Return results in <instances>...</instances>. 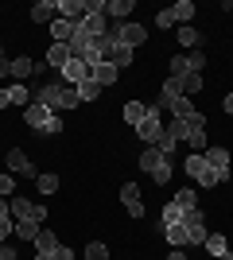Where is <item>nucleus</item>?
I'll return each mask as SVG.
<instances>
[{
  "mask_svg": "<svg viewBox=\"0 0 233 260\" xmlns=\"http://www.w3.org/2000/svg\"><path fill=\"white\" fill-rule=\"evenodd\" d=\"M35 105H47L51 113L55 109H78V89L74 86H62V82H43V86L35 89Z\"/></svg>",
  "mask_w": 233,
  "mask_h": 260,
  "instance_id": "f257e3e1",
  "label": "nucleus"
},
{
  "mask_svg": "<svg viewBox=\"0 0 233 260\" xmlns=\"http://www.w3.org/2000/svg\"><path fill=\"white\" fill-rule=\"evenodd\" d=\"M23 120H27V128H35L39 136H58V132H62V117L51 113L47 105H35V101L23 109Z\"/></svg>",
  "mask_w": 233,
  "mask_h": 260,
  "instance_id": "f03ea898",
  "label": "nucleus"
},
{
  "mask_svg": "<svg viewBox=\"0 0 233 260\" xmlns=\"http://www.w3.org/2000/svg\"><path fill=\"white\" fill-rule=\"evenodd\" d=\"M140 167L152 175V183H159V186L171 183V159H167L159 148H144V155H140Z\"/></svg>",
  "mask_w": 233,
  "mask_h": 260,
  "instance_id": "7ed1b4c3",
  "label": "nucleus"
},
{
  "mask_svg": "<svg viewBox=\"0 0 233 260\" xmlns=\"http://www.w3.org/2000/svg\"><path fill=\"white\" fill-rule=\"evenodd\" d=\"M136 136H140L148 148L159 144V136H163V109H159V105H148V117L136 124Z\"/></svg>",
  "mask_w": 233,
  "mask_h": 260,
  "instance_id": "20e7f679",
  "label": "nucleus"
},
{
  "mask_svg": "<svg viewBox=\"0 0 233 260\" xmlns=\"http://www.w3.org/2000/svg\"><path fill=\"white\" fill-rule=\"evenodd\" d=\"M183 171H187V175H190V179H194L198 186H218V183H222V175L214 171L210 163H206V155H198V152H194L187 163H183Z\"/></svg>",
  "mask_w": 233,
  "mask_h": 260,
  "instance_id": "39448f33",
  "label": "nucleus"
},
{
  "mask_svg": "<svg viewBox=\"0 0 233 260\" xmlns=\"http://www.w3.org/2000/svg\"><path fill=\"white\" fill-rule=\"evenodd\" d=\"M8 206H12V221H39V225L47 221V206L31 202V198H8Z\"/></svg>",
  "mask_w": 233,
  "mask_h": 260,
  "instance_id": "423d86ee",
  "label": "nucleus"
},
{
  "mask_svg": "<svg viewBox=\"0 0 233 260\" xmlns=\"http://www.w3.org/2000/svg\"><path fill=\"white\" fill-rule=\"evenodd\" d=\"M179 225L187 229V245H202V241L210 237V229H206V217H202V210H187V217H183Z\"/></svg>",
  "mask_w": 233,
  "mask_h": 260,
  "instance_id": "0eeeda50",
  "label": "nucleus"
},
{
  "mask_svg": "<svg viewBox=\"0 0 233 260\" xmlns=\"http://www.w3.org/2000/svg\"><path fill=\"white\" fill-rule=\"evenodd\" d=\"M109 31L117 35L124 47H132V51L148 39V27H144V23H109Z\"/></svg>",
  "mask_w": 233,
  "mask_h": 260,
  "instance_id": "6e6552de",
  "label": "nucleus"
},
{
  "mask_svg": "<svg viewBox=\"0 0 233 260\" xmlns=\"http://www.w3.org/2000/svg\"><path fill=\"white\" fill-rule=\"evenodd\" d=\"M121 202H124V210H128V217H144V198H140V186L136 183L121 186Z\"/></svg>",
  "mask_w": 233,
  "mask_h": 260,
  "instance_id": "1a4fd4ad",
  "label": "nucleus"
},
{
  "mask_svg": "<svg viewBox=\"0 0 233 260\" xmlns=\"http://www.w3.org/2000/svg\"><path fill=\"white\" fill-rule=\"evenodd\" d=\"M8 171L20 175V179H39V171L31 167V159H27L20 148H12V152H8Z\"/></svg>",
  "mask_w": 233,
  "mask_h": 260,
  "instance_id": "9d476101",
  "label": "nucleus"
},
{
  "mask_svg": "<svg viewBox=\"0 0 233 260\" xmlns=\"http://www.w3.org/2000/svg\"><path fill=\"white\" fill-rule=\"evenodd\" d=\"M206 163H210L214 171L222 175V183H229V175H233V167H229V152H225V148H206Z\"/></svg>",
  "mask_w": 233,
  "mask_h": 260,
  "instance_id": "9b49d317",
  "label": "nucleus"
},
{
  "mask_svg": "<svg viewBox=\"0 0 233 260\" xmlns=\"http://www.w3.org/2000/svg\"><path fill=\"white\" fill-rule=\"evenodd\" d=\"M86 78H93V66H86V62H78V58H70L66 70H62V86H82Z\"/></svg>",
  "mask_w": 233,
  "mask_h": 260,
  "instance_id": "f8f14e48",
  "label": "nucleus"
},
{
  "mask_svg": "<svg viewBox=\"0 0 233 260\" xmlns=\"http://www.w3.org/2000/svg\"><path fill=\"white\" fill-rule=\"evenodd\" d=\"M70 62V47L66 43H51L47 47V70H55V74H62Z\"/></svg>",
  "mask_w": 233,
  "mask_h": 260,
  "instance_id": "ddd939ff",
  "label": "nucleus"
},
{
  "mask_svg": "<svg viewBox=\"0 0 233 260\" xmlns=\"http://www.w3.org/2000/svg\"><path fill=\"white\" fill-rule=\"evenodd\" d=\"M58 20L82 23L86 20V0H58Z\"/></svg>",
  "mask_w": 233,
  "mask_h": 260,
  "instance_id": "4468645a",
  "label": "nucleus"
},
{
  "mask_svg": "<svg viewBox=\"0 0 233 260\" xmlns=\"http://www.w3.org/2000/svg\"><path fill=\"white\" fill-rule=\"evenodd\" d=\"M31 20L35 23H55L58 20V0H39L31 8Z\"/></svg>",
  "mask_w": 233,
  "mask_h": 260,
  "instance_id": "2eb2a0df",
  "label": "nucleus"
},
{
  "mask_svg": "<svg viewBox=\"0 0 233 260\" xmlns=\"http://www.w3.org/2000/svg\"><path fill=\"white\" fill-rule=\"evenodd\" d=\"M202 249L210 252V256H218V260H233V252H229V245H225L222 233H210V237L202 241Z\"/></svg>",
  "mask_w": 233,
  "mask_h": 260,
  "instance_id": "dca6fc26",
  "label": "nucleus"
},
{
  "mask_svg": "<svg viewBox=\"0 0 233 260\" xmlns=\"http://www.w3.org/2000/svg\"><path fill=\"white\" fill-rule=\"evenodd\" d=\"M117 78H121V70H117L113 62H97V66H93V82H97L101 89H105V86H117Z\"/></svg>",
  "mask_w": 233,
  "mask_h": 260,
  "instance_id": "f3484780",
  "label": "nucleus"
},
{
  "mask_svg": "<svg viewBox=\"0 0 233 260\" xmlns=\"http://www.w3.org/2000/svg\"><path fill=\"white\" fill-rule=\"evenodd\" d=\"M132 8H136L132 0H105V16H109L113 23H121V20H124V16H128Z\"/></svg>",
  "mask_w": 233,
  "mask_h": 260,
  "instance_id": "a211bd4d",
  "label": "nucleus"
},
{
  "mask_svg": "<svg viewBox=\"0 0 233 260\" xmlns=\"http://www.w3.org/2000/svg\"><path fill=\"white\" fill-rule=\"evenodd\" d=\"M121 117H124V124H132V128H136V124L148 117V105H144V101H128V105L121 109Z\"/></svg>",
  "mask_w": 233,
  "mask_h": 260,
  "instance_id": "6ab92c4d",
  "label": "nucleus"
},
{
  "mask_svg": "<svg viewBox=\"0 0 233 260\" xmlns=\"http://www.w3.org/2000/svg\"><path fill=\"white\" fill-rule=\"evenodd\" d=\"M183 217H187V210L179 206V202H167V206H163V214H159V225H179Z\"/></svg>",
  "mask_w": 233,
  "mask_h": 260,
  "instance_id": "aec40b11",
  "label": "nucleus"
},
{
  "mask_svg": "<svg viewBox=\"0 0 233 260\" xmlns=\"http://www.w3.org/2000/svg\"><path fill=\"white\" fill-rule=\"evenodd\" d=\"M8 62H12V78H20V82H23L27 74H35V62L27 58V54H20V58H8Z\"/></svg>",
  "mask_w": 233,
  "mask_h": 260,
  "instance_id": "412c9836",
  "label": "nucleus"
},
{
  "mask_svg": "<svg viewBox=\"0 0 233 260\" xmlns=\"http://www.w3.org/2000/svg\"><path fill=\"white\" fill-rule=\"evenodd\" d=\"M74 89H78V101H82V105H86V101H97V98H101V86L93 82V78H86V82H82V86H74Z\"/></svg>",
  "mask_w": 233,
  "mask_h": 260,
  "instance_id": "4be33fe9",
  "label": "nucleus"
},
{
  "mask_svg": "<svg viewBox=\"0 0 233 260\" xmlns=\"http://www.w3.org/2000/svg\"><path fill=\"white\" fill-rule=\"evenodd\" d=\"M31 245H35V252H55V249H58V241H55V233H51V229H39V237H35Z\"/></svg>",
  "mask_w": 233,
  "mask_h": 260,
  "instance_id": "5701e85b",
  "label": "nucleus"
},
{
  "mask_svg": "<svg viewBox=\"0 0 233 260\" xmlns=\"http://www.w3.org/2000/svg\"><path fill=\"white\" fill-rule=\"evenodd\" d=\"M12 237H20V241H35V237H39V221H16Z\"/></svg>",
  "mask_w": 233,
  "mask_h": 260,
  "instance_id": "b1692460",
  "label": "nucleus"
},
{
  "mask_svg": "<svg viewBox=\"0 0 233 260\" xmlns=\"http://www.w3.org/2000/svg\"><path fill=\"white\" fill-rule=\"evenodd\" d=\"M171 8H175V20L183 23V27L194 20V0H179V4H171Z\"/></svg>",
  "mask_w": 233,
  "mask_h": 260,
  "instance_id": "393cba45",
  "label": "nucleus"
},
{
  "mask_svg": "<svg viewBox=\"0 0 233 260\" xmlns=\"http://www.w3.org/2000/svg\"><path fill=\"white\" fill-rule=\"evenodd\" d=\"M163 237H167V245L183 249V245H187V229L183 225H163Z\"/></svg>",
  "mask_w": 233,
  "mask_h": 260,
  "instance_id": "a878e982",
  "label": "nucleus"
},
{
  "mask_svg": "<svg viewBox=\"0 0 233 260\" xmlns=\"http://www.w3.org/2000/svg\"><path fill=\"white\" fill-rule=\"evenodd\" d=\"M171 202H179V206H183V210H198V194H194L190 186H183V190H179V194L171 198Z\"/></svg>",
  "mask_w": 233,
  "mask_h": 260,
  "instance_id": "bb28decb",
  "label": "nucleus"
},
{
  "mask_svg": "<svg viewBox=\"0 0 233 260\" xmlns=\"http://www.w3.org/2000/svg\"><path fill=\"white\" fill-rule=\"evenodd\" d=\"M86 260H109V245H105V241H89L86 245Z\"/></svg>",
  "mask_w": 233,
  "mask_h": 260,
  "instance_id": "cd10ccee",
  "label": "nucleus"
},
{
  "mask_svg": "<svg viewBox=\"0 0 233 260\" xmlns=\"http://www.w3.org/2000/svg\"><path fill=\"white\" fill-rule=\"evenodd\" d=\"M35 190H39V194H55L58 190V175H39V179H35Z\"/></svg>",
  "mask_w": 233,
  "mask_h": 260,
  "instance_id": "c85d7f7f",
  "label": "nucleus"
},
{
  "mask_svg": "<svg viewBox=\"0 0 233 260\" xmlns=\"http://www.w3.org/2000/svg\"><path fill=\"white\" fill-rule=\"evenodd\" d=\"M179 43H183V47H198V43H202V35L187 23V27H179Z\"/></svg>",
  "mask_w": 233,
  "mask_h": 260,
  "instance_id": "c756f323",
  "label": "nucleus"
},
{
  "mask_svg": "<svg viewBox=\"0 0 233 260\" xmlns=\"http://www.w3.org/2000/svg\"><path fill=\"white\" fill-rule=\"evenodd\" d=\"M187 74H190L187 54H175V58H171V78H187Z\"/></svg>",
  "mask_w": 233,
  "mask_h": 260,
  "instance_id": "7c9ffc66",
  "label": "nucleus"
},
{
  "mask_svg": "<svg viewBox=\"0 0 233 260\" xmlns=\"http://www.w3.org/2000/svg\"><path fill=\"white\" fill-rule=\"evenodd\" d=\"M8 93H12V105H27V101H31V93H27V86H23V82L8 86Z\"/></svg>",
  "mask_w": 233,
  "mask_h": 260,
  "instance_id": "2f4dec72",
  "label": "nucleus"
},
{
  "mask_svg": "<svg viewBox=\"0 0 233 260\" xmlns=\"http://www.w3.org/2000/svg\"><path fill=\"white\" fill-rule=\"evenodd\" d=\"M198 89H202V74H187L183 78V98H194Z\"/></svg>",
  "mask_w": 233,
  "mask_h": 260,
  "instance_id": "473e14b6",
  "label": "nucleus"
},
{
  "mask_svg": "<svg viewBox=\"0 0 233 260\" xmlns=\"http://www.w3.org/2000/svg\"><path fill=\"white\" fill-rule=\"evenodd\" d=\"M175 8H163V12H159V16H155V27H159V31H167V27H175Z\"/></svg>",
  "mask_w": 233,
  "mask_h": 260,
  "instance_id": "72a5a7b5",
  "label": "nucleus"
},
{
  "mask_svg": "<svg viewBox=\"0 0 233 260\" xmlns=\"http://www.w3.org/2000/svg\"><path fill=\"white\" fill-rule=\"evenodd\" d=\"M167 113H171V117H190V113H194V105H190V98H179Z\"/></svg>",
  "mask_w": 233,
  "mask_h": 260,
  "instance_id": "f704fd0d",
  "label": "nucleus"
},
{
  "mask_svg": "<svg viewBox=\"0 0 233 260\" xmlns=\"http://www.w3.org/2000/svg\"><path fill=\"white\" fill-rule=\"evenodd\" d=\"M12 194H16V175H0V198H12Z\"/></svg>",
  "mask_w": 233,
  "mask_h": 260,
  "instance_id": "c9c22d12",
  "label": "nucleus"
},
{
  "mask_svg": "<svg viewBox=\"0 0 233 260\" xmlns=\"http://www.w3.org/2000/svg\"><path fill=\"white\" fill-rule=\"evenodd\" d=\"M187 62H190V74H202V70H206V54H202V51H190Z\"/></svg>",
  "mask_w": 233,
  "mask_h": 260,
  "instance_id": "e433bc0d",
  "label": "nucleus"
},
{
  "mask_svg": "<svg viewBox=\"0 0 233 260\" xmlns=\"http://www.w3.org/2000/svg\"><path fill=\"white\" fill-rule=\"evenodd\" d=\"M175 144H179L175 136H171V132H163V136H159V144H155V148H159V152H163L167 159H171V152H175Z\"/></svg>",
  "mask_w": 233,
  "mask_h": 260,
  "instance_id": "4c0bfd02",
  "label": "nucleus"
},
{
  "mask_svg": "<svg viewBox=\"0 0 233 260\" xmlns=\"http://www.w3.org/2000/svg\"><path fill=\"white\" fill-rule=\"evenodd\" d=\"M12 229H16V221H12V217H0V245H8Z\"/></svg>",
  "mask_w": 233,
  "mask_h": 260,
  "instance_id": "58836bf2",
  "label": "nucleus"
},
{
  "mask_svg": "<svg viewBox=\"0 0 233 260\" xmlns=\"http://www.w3.org/2000/svg\"><path fill=\"white\" fill-rule=\"evenodd\" d=\"M55 260H74V249H70V245H58V249H55Z\"/></svg>",
  "mask_w": 233,
  "mask_h": 260,
  "instance_id": "ea45409f",
  "label": "nucleus"
},
{
  "mask_svg": "<svg viewBox=\"0 0 233 260\" xmlns=\"http://www.w3.org/2000/svg\"><path fill=\"white\" fill-rule=\"evenodd\" d=\"M0 260H16V249H12V245H0Z\"/></svg>",
  "mask_w": 233,
  "mask_h": 260,
  "instance_id": "a19ab883",
  "label": "nucleus"
},
{
  "mask_svg": "<svg viewBox=\"0 0 233 260\" xmlns=\"http://www.w3.org/2000/svg\"><path fill=\"white\" fill-rule=\"evenodd\" d=\"M12 105V93H8V89H0V109H8Z\"/></svg>",
  "mask_w": 233,
  "mask_h": 260,
  "instance_id": "79ce46f5",
  "label": "nucleus"
},
{
  "mask_svg": "<svg viewBox=\"0 0 233 260\" xmlns=\"http://www.w3.org/2000/svg\"><path fill=\"white\" fill-rule=\"evenodd\" d=\"M0 217H12V206H8V198H0Z\"/></svg>",
  "mask_w": 233,
  "mask_h": 260,
  "instance_id": "37998d69",
  "label": "nucleus"
},
{
  "mask_svg": "<svg viewBox=\"0 0 233 260\" xmlns=\"http://www.w3.org/2000/svg\"><path fill=\"white\" fill-rule=\"evenodd\" d=\"M0 78H12V62H8V58L0 62Z\"/></svg>",
  "mask_w": 233,
  "mask_h": 260,
  "instance_id": "c03bdc74",
  "label": "nucleus"
},
{
  "mask_svg": "<svg viewBox=\"0 0 233 260\" xmlns=\"http://www.w3.org/2000/svg\"><path fill=\"white\" fill-rule=\"evenodd\" d=\"M222 109H225V113H229V117H233V93H229V98L222 101Z\"/></svg>",
  "mask_w": 233,
  "mask_h": 260,
  "instance_id": "a18cd8bd",
  "label": "nucleus"
},
{
  "mask_svg": "<svg viewBox=\"0 0 233 260\" xmlns=\"http://www.w3.org/2000/svg\"><path fill=\"white\" fill-rule=\"evenodd\" d=\"M163 260H187V256H183V252H179V249H175V252H167V256H163Z\"/></svg>",
  "mask_w": 233,
  "mask_h": 260,
  "instance_id": "49530a36",
  "label": "nucleus"
},
{
  "mask_svg": "<svg viewBox=\"0 0 233 260\" xmlns=\"http://www.w3.org/2000/svg\"><path fill=\"white\" fill-rule=\"evenodd\" d=\"M0 62H4V43H0Z\"/></svg>",
  "mask_w": 233,
  "mask_h": 260,
  "instance_id": "de8ad7c7",
  "label": "nucleus"
}]
</instances>
